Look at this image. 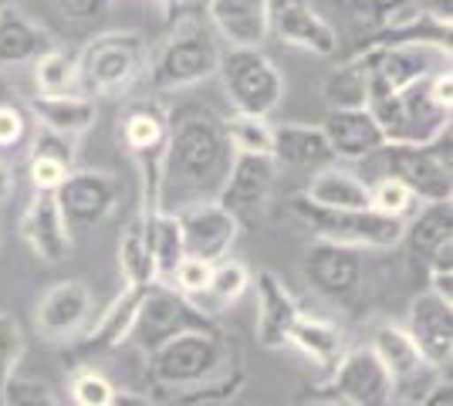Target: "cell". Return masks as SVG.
I'll return each instance as SVG.
<instances>
[{
    "instance_id": "44dd1931",
    "label": "cell",
    "mask_w": 453,
    "mask_h": 406,
    "mask_svg": "<svg viewBox=\"0 0 453 406\" xmlns=\"http://www.w3.org/2000/svg\"><path fill=\"white\" fill-rule=\"evenodd\" d=\"M254 285H257V339H261V346H288L291 326L302 315L298 302L288 295V288L278 281V274H271V271H257Z\"/></svg>"
},
{
    "instance_id": "603a6c76",
    "label": "cell",
    "mask_w": 453,
    "mask_h": 406,
    "mask_svg": "<svg viewBox=\"0 0 453 406\" xmlns=\"http://www.w3.org/2000/svg\"><path fill=\"white\" fill-rule=\"evenodd\" d=\"M271 156H274V163L295 166V170H319V166H328L335 159L321 126H304V122L274 126Z\"/></svg>"
},
{
    "instance_id": "f1b7e54d",
    "label": "cell",
    "mask_w": 453,
    "mask_h": 406,
    "mask_svg": "<svg viewBox=\"0 0 453 406\" xmlns=\"http://www.w3.org/2000/svg\"><path fill=\"white\" fill-rule=\"evenodd\" d=\"M288 342L295 349H302L311 363H319L321 369H332L339 363V356L345 352V335L339 326H332L328 318H308L298 315V322L291 326Z\"/></svg>"
},
{
    "instance_id": "7c38bea8",
    "label": "cell",
    "mask_w": 453,
    "mask_h": 406,
    "mask_svg": "<svg viewBox=\"0 0 453 406\" xmlns=\"http://www.w3.org/2000/svg\"><path fill=\"white\" fill-rule=\"evenodd\" d=\"M267 20L271 34H278L291 48L311 51L319 58H332L339 51V31L325 14H319L311 0H267Z\"/></svg>"
},
{
    "instance_id": "74e56055",
    "label": "cell",
    "mask_w": 453,
    "mask_h": 406,
    "mask_svg": "<svg viewBox=\"0 0 453 406\" xmlns=\"http://www.w3.org/2000/svg\"><path fill=\"white\" fill-rule=\"evenodd\" d=\"M20 356H24V332L14 315L0 311V393L7 387V379L18 372Z\"/></svg>"
},
{
    "instance_id": "277c9868",
    "label": "cell",
    "mask_w": 453,
    "mask_h": 406,
    "mask_svg": "<svg viewBox=\"0 0 453 406\" xmlns=\"http://www.w3.org/2000/svg\"><path fill=\"white\" fill-rule=\"evenodd\" d=\"M150 68L146 38L135 31H105L88 41L78 58V81L85 96H119Z\"/></svg>"
},
{
    "instance_id": "9a60e30c",
    "label": "cell",
    "mask_w": 453,
    "mask_h": 406,
    "mask_svg": "<svg viewBox=\"0 0 453 406\" xmlns=\"http://www.w3.org/2000/svg\"><path fill=\"white\" fill-rule=\"evenodd\" d=\"M20 237L44 264H61L72 254V227L58 207L55 190H38L20 217Z\"/></svg>"
},
{
    "instance_id": "f546056e",
    "label": "cell",
    "mask_w": 453,
    "mask_h": 406,
    "mask_svg": "<svg viewBox=\"0 0 453 406\" xmlns=\"http://www.w3.org/2000/svg\"><path fill=\"white\" fill-rule=\"evenodd\" d=\"M447 237H453V203L450 200H426L419 213H413V220L406 224L403 241L410 244L413 254L430 257L434 248H440Z\"/></svg>"
},
{
    "instance_id": "8992f818",
    "label": "cell",
    "mask_w": 453,
    "mask_h": 406,
    "mask_svg": "<svg viewBox=\"0 0 453 406\" xmlns=\"http://www.w3.org/2000/svg\"><path fill=\"white\" fill-rule=\"evenodd\" d=\"M224 88L237 112L250 116H271L284 98V78L278 65L267 58L261 48H226L220 51Z\"/></svg>"
},
{
    "instance_id": "2e32d148",
    "label": "cell",
    "mask_w": 453,
    "mask_h": 406,
    "mask_svg": "<svg viewBox=\"0 0 453 406\" xmlns=\"http://www.w3.org/2000/svg\"><path fill=\"white\" fill-rule=\"evenodd\" d=\"M321 133L335 159H372L386 146V133L365 105H339L321 119Z\"/></svg>"
},
{
    "instance_id": "9c48e42d",
    "label": "cell",
    "mask_w": 453,
    "mask_h": 406,
    "mask_svg": "<svg viewBox=\"0 0 453 406\" xmlns=\"http://www.w3.org/2000/svg\"><path fill=\"white\" fill-rule=\"evenodd\" d=\"M55 200L68 227L85 231L102 224L119 203V180L102 170H68V176L58 183Z\"/></svg>"
},
{
    "instance_id": "ffe728a7",
    "label": "cell",
    "mask_w": 453,
    "mask_h": 406,
    "mask_svg": "<svg viewBox=\"0 0 453 406\" xmlns=\"http://www.w3.org/2000/svg\"><path fill=\"white\" fill-rule=\"evenodd\" d=\"M207 18L226 48H265L271 34L267 0H207Z\"/></svg>"
},
{
    "instance_id": "4dcf8cb0",
    "label": "cell",
    "mask_w": 453,
    "mask_h": 406,
    "mask_svg": "<svg viewBox=\"0 0 453 406\" xmlns=\"http://www.w3.org/2000/svg\"><path fill=\"white\" fill-rule=\"evenodd\" d=\"M72 163H75L72 139L41 129L38 142H35V156H31V183H35V190H58V183L68 176Z\"/></svg>"
},
{
    "instance_id": "7a4b0ae2",
    "label": "cell",
    "mask_w": 453,
    "mask_h": 406,
    "mask_svg": "<svg viewBox=\"0 0 453 406\" xmlns=\"http://www.w3.org/2000/svg\"><path fill=\"white\" fill-rule=\"evenodd\" d=\"M150 376L173 393H234L241 383L234 346L210 326L183 329L159 342L150 352Z\"/></svg>"
},
{
    "instance_id": "7bdbcfd3",
    "label": "cell",
    "mask_w": 453,
    "mask_h": 406,
    "mask_svg": "<svg viewBox=\"0 0 453 406\" xmlns=\"http://www.w3.org/2000/svg\"><path fill=\"white\" fill-rule=\"evenodd\" d=\"M419 403H423V406H450V403H453L450 376H443V372H440V379H436L434 387H426V389H423V396H419Z\"/></svg>"
},
{
    "instance_id": "ab89813d",
    "label": "cell",
    "mask_w": 453,
    "mask_h": 406,
    "mask_svg": "<svg viewBox=\"0 0 453 406\" xmlns=\"http://www.w3.org/2000/svg\"><path fill=\"white\" fill-rule=\"evenodd\" d=\"M210 271H213V261H203V257H189V254H183V261H180L176 271H173L170 285L176 291H183V295H196V291L207 288Z\"/></svg>"
},
{
    "instance_id": "8d00e7d4",
    "label": "cell",
    "mask_w": 453,
    "mask_h": 406,
    "mask_svg": "<svg viewBox=\"0 0 453 406\" xmlns=\"http://www.w3.org/2000/svg\"><path fill=\"white\" fill-rule=\"evenodd\" d=\"M31 112L18 98L0 96V149H18L31 133Z\"/></svg>"
},
{
    "instance_id": "4fadbf2b",
    "label": "cell",
    "mask_w": 453,
    "mask_h": 406,
    "mask_svg": "<svg viewBox=\"0 0 453 406\" xmlns=\"http://www.w3.org/2000/svg\"><path fill=\"white\" fill-rule=\"evenodd\" d=\"M423 363L434 372H450L453 363V302L440 298L436 291L416 295L410 305V326Z\"/></svg>"
},
{
    "instance_id": "e575fe53",
    "label": "cell",
    "mask_w": 453,
    "mask_h": 406,
    "mask_svg": "<svg viewBox=\"0 0 453 406\" xmlns=\"http://www.w3.org/2000/svg\"><path fill=\"white\" fill-rule=\"evenodd\" d=\"M365 88H369V75H365V61L362 55L349 65H342L335 75L325 81V96L332 102V109L339 105H365Z\"/></svg>"
},
{
    "instance_id": "f35d334b",
    "label": "cell",
    "mask_w": 453,
    "mask_h": 406,
    "mask_svg": "<svg viewBox=\"0 0 453 406\" xmlns=\"http://www.w3.org/2000/svg\"><path fill=\"white\" fill-rule=\"evenodd\" d=\"M72 403L78 406H112L119 400V393L115 387L102 376V372H95V369H85V372H75V379H72Z\"/></svg>"
},
{
    "instance_id": "6da1fadb",
    "label": "cell",
    "mask_w": 453,
    "mask_h": 406,
    "mask_svg": "<svg viewBox=\"0 0 453 406\" xmlns=\"http://www.w3.org/2000/svg\"><path fill=\"white\" fill-rule=\"evenodd\" d=\"M230 159H234V149L226 142L224 119L213 116L203 105H180L173 116H166L159 200L166 190H176L180 207L217 196Z\"/></svg>"
},
{
    "instance_id": "7402d4cb",
    "label": "cell",
    "mask_w": 453,
    "mask_h": 406,
    "mask_svg": "<svg viewBox=\"0 0 453 406\" xmlns=\"http://www.w3.org/2000/svg\"><path fill=\"white\" fill-rule=\"evenodd\" d=\"M27 112L41 129L65 135V139L85 135L98 119L95 98L85 96V92H61V96H41L38 92L27 102Z\"/></svg>"
},
{
    "instance_id": "484cf974",
    "label": "cell",
    "mask_w": 453,
    "mask_h": 406,
    "mask_svg": "<svg viewBox=\"0 0 453 406\" xmlns=\"http://www.w3.org/2000/svg\"><path fill=\"white\" fill-rule=\"evenodd\" d=\"M146 220V241H150L152 268H156V281H170L176 264L183 261V231L180 220L170 207H156V211H142Z\"/></svg>"
},
{
    "instance_id": "d6a6232c",
    "label": "cell",
    "mask_w": 453,
    "mask_h": 406,
    "mask_svg": "<svg viewBox=\"0 0 453 406\" xmlns=\"http://www.w3.org/2000/svg\"><path fill=\"white\" fill-rule=\"evenodd\" d=\"M35 65V85H38L41 96H61V92H81V81H78V58H72L68 51L61 48H44Z\"/></svg>"
},
{
    "instance_id": "5bb4252c",
    "label": "cell",
    "mask_w": 453,
    "mask_h": 406,
    "mask_svg": "<svg viewBox=\"0 0 453 406\" xmlns=\"http://www.w3.org/2000/svg\"><path fill=\"white\" fill-rule=\"evenodd\" d=\"M122 142L129 146V153L139 159L142 173H146V211L159 207V163H163V146H166V116L139 102L122 119Z\"/></svg>"
},
{
    "instance_id": "836d02e7",
    "label": "cell",
    "mask_w": 453,
    "mask_h": 406,
    "mask_svg": "<svg viewBox=\"0 0 453 406\" xmlns=\"http://www.w3.org/2000/svg\"><path fill=\"white\" fill-rule=\"evenodd\" d=\"M226 142L234 153H257L271 156L274 146V126L267 122V116H250V112H234L224 119Z\"/></svg>"
},
{
    "instance_id": "d4e9b609",
    "label": "cell",
    "mask_w": 453,
    "mask_h": 406,
    "mask_svg": "<svg viewBox=\"0 0 453 406\" xmlns=\"http://www.w3.org/2000/svg\"><path fill=\"white\" fill-rule=\"evenodd\" d=\"M369 349L376 352V359L386 366V372L393 376V393H396L399 383H410L419 376V369H430L423 363L419 349H416L413 335L399 326H376L372 329V342Z\"/></svg>"
},
{
    "instance_id": "b9f144b4",
    "label": "cell",
    "mask_w": 453,
    "mask_h": 406,
    "mask_svg": "<svg viewBox=\"0 0 453 406\" xmlns=\"http://www.w3.org/2000/svg\"><path fill=\"white\" fill-rule=\"evenodd\" d=\"M61 18L78 20V24H92L109 14V0H51Z\"/></svg>"
},
{
    "instance_id": "4316f807",
    "label": "cell",
    "mask_w": 453,
    "mask_h": 406,
    "mask_svg": "<svg viewBox=\"0 0 453 406\" xmlns=\"http://www.w3.org/2000/svg\"><path fill=\"white\" fill-rule=\"evenodd\" d=\"M247 288H250V271H247L244 261H230V257L224 261V257H220V261H213L207 288L196 291V295H187V298L193 309H200L207 318H213V315H220L226 305H234Z\"/></svg>"
},
{
    "instance_id": "30bf717a",
    "label": "cell",
    "mask_w": 453,
    "mask_h": 406,
    "mask_svg": "<svg viewBox=\"0 0 453 406\" xmlns=\"http://www.w3.org/2000/svg\"><path fill=\"white\" fill-rule=\"evenodd\" d=\"M176 220L183 231V251L189 257H203V261H220L226 257L230 244L237 241L241 220L226 211L217 196L210 200H193L187 207H180Z\"/></svg>"
},
{
    "instance_id": "7dc6e473",
    "label": "cell",
    "mask_w": 453,
    "mask_h": 406,
    "mask_svg": "<svg viewBox=\"0 0 453 406\" xmlns=\"http://www.w3.org/2000/svg\"><path fill=\"white\" fill-rule=\"evenodd\" d=\"M170 4H173V0H170Z\"/></svg>"
},
{
    "instance_id": "1f68e13d",
    "label": "cell",
    "mask_w": 453,
    "mask_h": 406,
    "mask_svg": "<svg viewBox=\"0 0 453 406\" xmlns=\"http://www.w3.org/2000/svg\"><path fill=\"white\" fill-rule=\"evenodd\" d=\"M119 271H122V281L129 288H146L156 281V268H152V254L150 241H146V220L142 213L133 217L126 224V231L119 237Z\"/></svg>"
},
{
    "instance_id": "f6af8a7d",
    "label": "cell",
    "mask_w": 453,
    "mask_h": 406,
    "mask_svg": "<svg viewBox=\"0 0 453 406\" xmlns=\"http://www.w3.org/2000/svg\"><path fill=\"white\" fill-rule=\"evenodd\" d=\"M14 190H18V180H14V170L0 163V203H7V200L14 196Z\"/></svg>"
},
{
    "instance_id": "ee69618b",
    "label": "cell",
    "mask_w": 453,
    "mask_h": 406,
    "mask_svg": "<svg viewBox=\"0 0 453 406\" xmlns=\"http://www.w3.org/2000/svg\"><path fill=\"white\" fill-rule=\"evenodd\" d=\"M430 291H436L440 298L453 302V271H436V268H430Z\"/></svg>"
},
{
    "instance_id": "60d3db41",
    "label": "cell",
    "mask_w": 453,
    "mask_h": 406,
    "mask_svg": "<svg viewBox=\"0 0 453 406\" xmlns=\"http://www.w3.org/2000/svg\"><path fill=\"white\" fill-rule=\"evenodd\" d=\"M0 400L4 403H55V396H51V387L48 383H38V379H20L18 372L7 379V387L0 393Z\"/></svg>"
},
{
    "instance_id": "e0dca14e",
    "label": "cell",
    "mask_w": 453,
    "mask_h": 406,
    "mask_svg": "<svg viewBox=\"0 0 453 406\" xmlns=\"http://www.w3.org/2000/svg\"><path fill=\"white\" fill-rule=\"evenodd\" d=\"M274 156H257V153H234L226 176L217 190V200L224 203L226 211L234 213L237 220L244 213L257 211L267 200L271 187H274Z\"/></svg>"
},
{
    "instance_id": "5b68a950",
    "label": "cell",
    "mask_w": 453,
    "mask_h": 406,
    "mask_svg": "<svg viewBox=\"0 0 453 406\" xmlns=\"http://www.w3.org/2000/svg\"><path fill=\"white\" fill-rule=\"evenodd\" d=\"M382 173L403 180L416 200H450L453 176H450V129L436 135L434 142H386L379 149Z\"/></svg>"
},
{
    "instance_id": "cb8c5ba5",
    "label": "cell",
    "mask_w": 453,
    "mask_h": 406,
    "mask_svg": "<svg viewBox=\"0 0 453 406\" xmlns=\"http://www.w3.org/2000/svg\"><path fill=\"white\" fill-rule=\"evenodd\" d=\"M44 48H51V38L27 18L20 7L4 4L0 7V68L31 65Z\"/></svg>"
},
{
    "instance_id": "83f0119b",
    "label": "cell",
    "mask_w": 453,
    "mask_h": 406,
    "mask_svg": "<svg viewBox=\"0 0 453 406\" xmlns=\"http://www.w3.org/2000/svg\"><path fill=\"white\" fill-rule=\"evenodd\" d=\"M304 196L319 207H369V183L342 166H319L308 180Z\"/></svg>"
},
{
    "instance_id": "d6986e66",
    "label": "cell",
    "mask_w": 453,
    "mask_h": 406,
    "mask_svg": "<svg viewBox=\"0 0 453 406\" xmlns=\"http://www.w3.org/2000/svg\"><path fill=\"white\" fill-rule=\"evenodd\" d=\"M304 274H308V281L321 295H328V298H349L362 281L359 248L335 244V241H321L319 237V244H311L308 254H304Z\"/></svg>"
},
{
    "instance_id": "ba28073f",
    "label": "cell",
    "mask_w": 453,
    "mask_h": 406,
    "mask_svg": "<svg viewBox=\"0 0 453 406\" xmlns=\"http://www.w3.org/2000/svg\"><path fill=\"white\" fill-rule=\"evenodd\" d=\"M217 68H220V48L213 34L196 24H187L163 44V51L150 65V78L159 92H180L213 78Z\"/></svg>"
},
{
    "instance_id": "bcb514c9",
    "label": "cell",
    "mask_w": 453,
    "mask_h": 406,
    "mask_svg": "<svg viewBox=\"0 0 453 406\" xmlns=\"http://www.w3.org/2000/svg\"><path fill=\"white\" fill-rule=\"evenodd\" d=\"M4 4H7V0H0V7H4Z\"/></svg>"
},
{
    "instance_id": "52a82bcc",
    "label": "cell",
    "mask_w": 453,
    "mask_h": 406,
    "mask_svg": "<svg viewBox=\"0 0 453 406\" xmlns=\"http://www.w3.org/2000/svg\"><path fill=\"white\" fill-rule=\"evenodd\" d=\"M196 326H210V318L200 309H193L187 295L173 288L170 281H152L135 298L133 326H129L126 342H133L150 356L152 349L166 342L170 335L183 329H196Z\"/></svg>"
},
{
    "instance_id": "8fae6325",
    "label": "cell",
    "mask_w": 453,
    "mask_h": 406,
    "mask_svg": "<svg viewBox=\"0 0 453 406\" xmlns=\"http://www.w3.org/2000/svg\"><path fill=\"white\" fill-rule=\"evenodd\" d=\"M328 389L335 393V400L352 406H382L393 403V376L376 359V352L369 346L349 349L342 352L339 363L332 366V383Z\"/></svg>"
},
{
    "instance_id": "ac0fdd59",
    "label": "cell",
    "mask_w": 453,
    "mask_h": 406,
    "mask_svg": "<svg viewBox=\"0 0 453 406\" xmlns=\"http://www.w3.org/2000/svg\"><path fill=\"white\" fill-rule=\"evenodd\" d=\"M92 291L85 288V281H58L44 291L35 311V326L44 339L51 342H68L75 339L81 326L92 315Z\"/></svg>"
},
{
    "instance_id": "3957f363",
    "label": "cell",
    "mask_w": 453,
    "mask_h": 406,
    "mask_svg": "<svg viewBox=\"0 0 453 406\" xmlns=\"http://www.w3.org/2000/svg\"><path fill=\"white\" fill-rule=\"evenodd\" d=\"M291 211L302 217L321 241H335V244H349V248H396L403 244V231L406 220L403 217H389L379 213L376 207H319L308 196H295Z\"/></svg>"
},
{
    "instance_id": "d590c367",
    "label": "cell",
    "mask_w": 453,
    "mask_h": 406,
    "mask_svg": "<svg viewBox=\"0 0 453 406\" xmlns=\"http://www.w3.org/2000/svg\"><path fill=\"white\" fill-rule=\"evenodd\" d=\"M369 207H376L379 213H389V217H403L406 220L419 207V200H416V194L403 180L382 173L379 180L369 183Z\"/></svg>"
}]
</instances>
